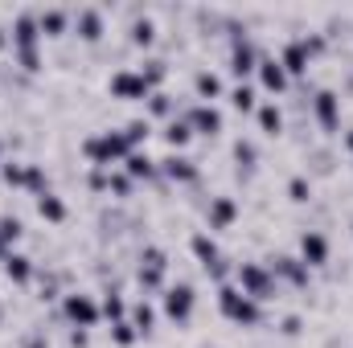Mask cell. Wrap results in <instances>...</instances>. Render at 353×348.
I'll list each match as a JSON object with an SVG mask.
<instances>
[{
	"mask_svg": "<svg viewBox=\"0 0 353 348\" xmlns=\"http://www.w3.org/2000/svg\"><path fill=\"white\" fill-rule=\"evenodd\" d=\"M157 41V25L148 21V12L144 8H132V29H128V45H136V50H148Z\"/></svg>",
	"mask_w": 353,
	"mask_h": 348,
	"instance_id": "18",
	"label": "cell"
},
{
	"mask_svg": "<svg viewBox=\"0 0 353 348\" xmlns=\"http://www.w3.org/2000/svg\"><path fill=\"white\" fill-rule=\"evenodd\" d=\"M62 316L74 324V328H94L99 324V303L90 299V295H83V291H66L62 295Z\"/></svg>",
	"mask_w": 353,
	"mask_h": 348,
	"instance_id": "6",
	"label": "cell"
},
{
	"mask_svg": "<svg viewBox=\"0 0 353 348\" xmlns=\"http://www.w3.org/2000/svg\"><path fill=\"white\" fill-rule=\"evenodd\" d=\"M0 152H4V148H0Z\"/></svg>",
	"mask_w": 353,
	"mask_h": 348,
	"instance_id": "47",
	"label": "cell"
},
{
	"mask_svg": "<svg viewBox=\"0 0 353 348\" xmlns=\"http://www.w3.org/2000/svg\"><path fill=\"white\" fill-rule=\"evenodd\" d=\"M70 345H74V348H87V332H83V328H74V332H70Z\"/></svg>",
	"mask_w": 353,
	"mask_h": 348,
	"instance_id": "43",
	"label": "cell"
},
{
	"mask_svg": "<svg viewBox=\"0 0 353 348\" xmlns=\"http://www.w3.org/2000/svg\"><path fill=\"white\" fill-rule=\"evenodd\" d=\"M25 168H29V164H0L4 184H12V188H25Z\"/></svg>",
	"mask_w": 353,
	"mask_h": 348,
	"instance_id": "38",
	"label": "cell"
},
{
	"mask_svg": "<svg viewBox=\"0 0 353 348\" xmlns=\"http://www.w3.org/2000/svg\"><path fill=\"white\" fill-rule=\"evenodd\" d=\"M25 188L37 193V197L50 193V188H46V173H41V164H29V168H25Z\"/></svg>",
	"mask_w": 353,
	"mask_h": 348,
	"instance_id": "37",
	"label": "cell"
},
{
	"mask_svg": "<svg viewBox=\"0 0 353 348\" xmlns=\"http://www.w3.org/2000/svg\"><path fill=\"white\" fill-rule=\"evenodd\" d=\"M255 115H259V127H263L267 135H279V131H283V111H279L275 102H263Z\"/></svg>",
	"mask_w": 353,
	"mask_h": 348,
	"instance_id": "30",
	"label": "cell"
},
{
	"mask_svg": "<svg viewBox=\"0 0 353 348\" xmlns=\"http://www.w3.org/2000/svg\"><path fill=\"white\" fill-rule=\"evenodd\" d=\"M37 213L46 217V221H66V205H62V197H54V193H41L37 197Z\"/></svg>",
	"mask_w": 353,
	"mask_h": 348,
	"instance_id": "27",
	"label": "cell"
},
{
	"mask_svg": "<svg viewBox=\"0 0 353 348\" xmlns=\"http://www.w3.org/2000/svg\"><path fill=\"white\" fill-rule=\"evenodd\" d=\"M267 270H271L275 279H283L288 287H308V279H312V270L300 259H292V254H271V259H267Z\"/></svg>",
	"mask_w": 353,
	"mask_h": 348,
	"instance_id": "9",
	"label": "cell"
},
{
	"mask_svg": "<svg viewBox=\"0 0 353 348\" xmlns=\"http://www.w3.org/2000/svg\"><path fill=\"white\" fill-rule=\"evenodd\" d=\"M132 152H136V148L128 144V135H123V131H99V135L83 140V156H87L94 168H111V164L128 160Z\"/></svg>",
	"mask_w": 353,
	"mask_h": 348,
	"instance_id": "2",
	"label": "cell"
},
{
	"mask_svg": "<svg viewBox=\"0 0 353 348\" xmlns=\"http://www.w3.org/2000/svg\"><path fill=\"white\" fill-rule=\"evenodd\" d=\"M165 270H169V259H165L161 246H144V250H140V270H136V279H140L144 291H161V287H165Z\"/></svg>",
	"mask_w": 353,
	"mask_h": 348,
	"instance_id": "5",
	"label": "cell"
},
{
	"mask_svg": "<svg viewBox=\"0 0 353 348\" xmlns=\"http://www.w3.org/2000/svg\"><path fill=\"white\" fill-rule=\"evenodd\" d=\"M218 307H222V316H226V320H234V324H243V328H255V324L263 320L259 303H255L251 295H243L239 287H230V283H222V287H218Z\"/></svg>",
	"mask_w": 353,
	"mask_h": 348,
	"instance_id": "3",
	"label": "cell"
},
{
	"mask_svg": "<svg viewBox=\"0 0 353 348\" xmlns=\"http://www.w3.org/2000/svg\"><path fill=\"white\" fill-rule=\"evenodd\" d=\"M8 41H12V50H37V41H41V25H37V12H33V8H21V12L12 17V33H8Z\"/></svg>",
	"mask_w": 353,
	"mask_h": 348,
	"instance_id": "7",
	"label": "cell"
},
{
	"mask_svg": "<svg viewBox=\"0 0 353 348\" xmlns=\"http://www.w3.org/2000/svg\"><path fill=\"white\" fill-rule=\"evenodd\" d=\"M161 135H165V144H169V148H185V144H189V140H193V131H189V123H185V119H181V115H176V119H169V123H165V131H161Z\"/></svg>",
	"mask_w": 353,
	"mask_h": 348,
	"instance_id": "26",
	"label": "cell"
},
{
	"mask_svg": "<svg viewBox=\"0 0 353 348\" xmlns=\"http://www.w3.org/2000/svg\"><path fill=\"white\" fill-rule=\"evenodd\" d=\"M189 246H193V254H197L201 266H214V262L222 259V254H218V242H214L205 230H201V234H193V238H189Z\"/></svg>",
	"mask_w": 353,
	"mask_h": 348,
	"instance_id": "23",
	"label": "cell"
},
{
	"mask_svg": "<svg viewBox=\"0 0 353 348\" xmlns=\"http://www.w3.org/2000/svg\"><path fill=\"white\" fill-rule=\"evenodd\" d=\"M255 74H259L263 90H271V94H283V90H288V83H292V78L283 74L279 58H271V54H263V58H259V70H255Z\"/></svg>",
	"mask_w": 353,
	"mask_h": 348,
	"instance_id": "17",
	"label": "cell"
},
{
	"mask_svg": "<svg viewBox=\"0 0 353 348\" xmlns=\"http://www.w3.org/2000/svg\"><path fill=\"white\" fill-rule=\"evenodd\" d=\"M193 90H197V98H205V102H210V98H222V78H218V74H214V70H197V74H193Z\"/></svg>",
	"mask_w": 353,
	"mask_h": 348,
	"instance_id": "21",
	"label": "cell"
},
{
	"mask_svg": "<svg viewBox=\"0 0 353 348\" xmlns=\"http://www.w3.org/2000/svg\"><path fill=\"white\" fill-rule=\"evenodd\" d=\"M312 115H316V123L333 135V131L341 127V94H337V90H316V94H312Z\"/></svg>",
	"mask_w": 353,
	"mask_h": 348,
	"instance_id": "8",
	"label": "cell"
},
{
	"mask_svg": "<svg viewBox=\"0 0 353 348\" xmlns=\"http://www.w3.org/2000/svg\"><path fill=\"white\" fill-rule=\"evenodd\" d=\"M165 316L173 320V324H185L189 316H193V287L189 283H176L165 291Z\"/></svg>",
	"mask_w": 353,
	"mask_h": 348,
	"instance_id": "12",
	"label": "cell"
},
{
	"mask_svg": "<svg viewBox=\"0 0 353 348\" xmlns=\"http://www.w3.org/2000/svg\"><path fill=\"white\" fill-rule=\"evenodd\" d=\"M8 259V246H4V242H0V262Z\"/></svg>",
	"mask_w": 353,
	"mask_h": 348,
	"instance_id": "46",
	"label": "cell"
},
{
	"mask_svg": "<svg viewBox=\"0 0 353 348\" xmlns=\"http://www.w3.org/2000/svg\"><path fill=\"white\" fill-rule=\"evenodd\" d=\"M321 54H325V37L321 33H300V37H292L279 50V66H283L288 78H304L308 66H312V58H321Z\"/></svg>",
	"mask_w": 353,
	"mask_h": 348,
	"instance_id": "1",
	"label": "cell"
},
{
	"mask_svg": "<svg viewBox=\"0 0 353 348\" xmlns=\"http://www.w3.org/2000/svg\"><path fill=\"white\" fill-rule=\"evenodd\" d=\"M21 348H50V340H46V332H29V336L21 340Z\"/></svg>",
	"mask_w": 353,
	"mask_h": 348,
	"instance_id": "42",
	"label": "cell"
},
{
	"mask_svg": "<svg viewBox=\"0 0 353 348\" xmlns=\"http://www.w3.org/2000/svg\"><path fill=\"white\" fill-rule=\"evenodd\" d=\"M345 148H350V156H353V127H350V135H345Z\"/></svg>",
	"mask_w": 353,
	"mask_h": 348,
	"instance_id": "45",
	"label": "cell"
},
{
	"mask_svg": "<svg viewBox=\"0 0 353 348\" xmlns=\"http://www.w3.org/2000/svg\"><path fill=\"white\" fill-rule=\"evenodd\" d=\"M70 21H74V12H66V8H41V12H37L41 37H62V33L70 29Z\"/></svg>",
	"mask_w": 353,
	"mask_h": 348,
	"instance_id": "20",
	"label": "cell"
},
{
	"mask_svg": "<svg viewBox=\"0 0 353 348\" xmlns=\"http://www.w3.org/2000/svg\"><path fill=\"white\" fill-rule=\"evenodd\" d=\"M259 58H263V54L255 50L251 37H247V41H234V45H230V74H234V78H247L251 70H259Z\"/></svg>",
	"mask_w": 353,
	"mask_h": 348,
	"instance_id": "15",
	"label": "cell"
},
{
	"mask_svg": "<svg viewBox=\"0 0 353 348\" xmlns=\"http://www.w3.org/2000/svg\"><path fill=\"white\" fill-rule=\"evenodd\" d=\"M107 193L128 197V193H132V176H128V173H111V180H107Z\"/></svg>",
	"mask_w": 353,
	"mask_h": 348,
	"instance_id": "40",
	"label": "cell"
},
{
	"mask_svg": "<svg viewBox=\"0 0 353 348\" xmlns=\"http://www.w3.org/2000/svg\"><path fill=\"white\" fill-rule=\"evenodd\" d=\"M181 119L189 123V131H201V135H218L222 131V111L210 107V102H197V107H185Z\"/></svg>",
	"mask_w": 353,
	"mask_h": 348,
	"instance_id": "10",
	"label": "cell"
},
{
	"mask_svg": "<svg viewBox=\"0 0 353 348\" xmlns=\"http://www.w3.org/2000/svg\"><path fill=\"white\" fill-rule=\"evenodd\" d=\"M123 164H128V176H132V180H152V176H161L157 173V160H152L148 152H132Z\"/></svg>",
	"mask_w": 353,
	"mask_h": 348,
	"instance_id": "22",
	"label": "cell"
},
{
	"mask_svg": "<svg viewBox=\"0 0 353 348\" xmlns=\"http://www.w3.org/2000/svg\"><path fill=\"white\" fill-rule=\"evenodd\" d=\"M288 197H292L296 205H308V201H312V184H308L304 176H292V180H288Z\"/></svg>",
	"mask_w": 353,
	"mask_h": 348,
	"instance_id": "35",
	"label": "cell"
},
{
	"mask_svg": "<svg viewBox=\"0 0 353 348\" xmlns=\"http://www.w3.org/2000/svg\"><path fill=\"white\" fill-rule=\"evenodd\" d=\"M234 279H239L243 295H251L255 303L275 299V291H279V283H275V274L267 270V262H239V266H234Z\"/></svg>",
	"mask_w": 353,
	"mask_h": 348,
	"instance_id": "4",
	"label": "cell"
},
{
	"mask_svg": "<svg viewBox=\"0 0 353 348\" xmlns=\"http://www.w3.org/2000/svg\"><path fill=\"white\" fill-rule=\"evenodd\" d=\"M136 336H140V332L132 328V320H119V324H111V340H115V345H119V348L136 345Z\"/></svg>",
	"mask_w": 353,
	"mask_h": 348,
	"instance_id": "36",
	"label": "cell"
},
{
	"mask_svg": "<svg viewBox=\"0 0 353 348\" xmlns=\"http://www.w3.org/2000/svg\"><path fill=\"white\" fill-rule=\"evenodd\" d=\"M74 33H79V41L99 45L103 33H107V25H103V8H79V12H74Z\"/></svg>",
	"mask_w": 353,
	"mask_h": 348,
	"instance_id": "14",
	"label": "cell"
},
{
	"mask_svg": "<svg viewBox=\"0 0 353 348\" xmlns=\"http://www.w3.org/2000/svg\"><path fill=\"white\" fill-rule=\"evenodd\" d=\"M300 262H304L308 270L329 262V238H325L321 230H304V234H300Z\"/></svg>",
	"mask_w": 353,
	"mask_h": 348,
	"instance_id": "13",
	"label": "cell"
},
{
	"mask_svg": "<svg viewBox=\"0 0 353 348\" xmlns=\"http://www.w3.org/2000/svg\"><path fill=\"white\" fill-rule=\"evenodd\" d=\"M111 94L123 102H136V98H148L152 87L140 78V70H119V74H111Z\"/></svg>",
	"mask_w": 353,
	"mask_h": 348,
	"instance_id": "11",
	"label": "cell"
},
{
	"mask_svg": "<svg viewBox=\"0 0 353 348\" xmlns=\"http://www.w3.org/2000/svg\"><path fill=\"white\" fill-rule=\"evenodd\" d=\"M4 50H8V33L0 29V54H4Z\"/></svg>",
	"mask_w": 353,
	"mask_h": 348,
	"instance_id": "44",
	"label": "cell"
},
{
	"mask_svg": "<svg viewBox=\"0 0 353 348\" xmlns=\"http://www.w3.org/2000/svg\"><path fill=\"white\" fill-rule=\"evenodd\" d=\"M234 217H239V201L234 197H214L210 209H205L210 230H226V226H234Z\"/></svg>",
	"mask_w": 353,
	"mask_h": 348,
	"instance_id": "19",
	"label": "cell"
},
{
	"mask_svg": "<svg viewBox=\"0 0 353 348\" xmlns=\"http://www.w3.org/2000/svg\"><path fill=\"white\" fill-rule=\"evenodd\" d=\"M21 230H25V226H21L17 217H0V242H4V246H12V242L21 238Z\"/></svg>",
	"mask_w": 353,
	"mask_h": 348,
	"instance_id": "39",
	"label": "cell"
},
{
	"mask_svg": "<svg viewBox=\"0 0 353 348\" xmlns=\"http://www.w3.org/2000/svg\"><path fill=\"white\" fill-rule=\"evenodd\" d=\"M123 135H128V144H132V148H140V144L152 135V123H148V119H132V123L123 127Z\"/></svg>",
	"mask_w": 353,
	"mask_h": 348,
	"instance_id": "34",
	"label": "cell"
},
{
	"mask_svg": "<svg viewBox=\"0 0 353 348\" xmlns=\"http://www.w3.org/2000/svg\"><path fill=\"white\" fill-rule=\"evenodd\" d=\"M152 324H157V312H152V307L140 299V303L132 307V328H136L140 336H148V332H152Z\"/></svg>",
	"mask_w": 353,
	"mask_h": 348,
	"instance_id": "31",
	"label": "cell"
},
{
	"mask_svg": "<svg viewBox=\"0 0 353 348\" xmlns=\"http://www.w3.org/2000/svg\"><path fill=\"white\" fill-rule=\"evenodd\" d=\"M99 312H103L107 320H115V324H119V320L128 316V303H123V295H119L115 287H107V291H103V307H99Z\"/></svg>",
	"mask_w": 353,
	"mask_h": 348,
	"instance_id": "29",
	"label": "cell"
},
{
	"mask_svg": "<svg viewBox=\"0 0 353 348\" xmlns=\"http://www.w3.org/2000/svg\"><path fill=\"white\" fill-rule=\"evenodd\" d=\"M165 74H169V70H165V62H161V58H148V62L140 66V78H144V83H148L152 90L165 83Z\"/></svg>",
	"mask_w": 353,
	"mask_h": 348,
	"instance_id": "32",
	"label": "cell"
},
{
	"mask_svg": "<svg viewBox=\"0 0 353 348\" xmlns=\"http://www.w3.org/2000/svg\"><path fill=\"white\" fill-rule=\"evenodd\" d=\"M230 107H234V111H243V115H247V111H255V90L247 87V83H239V87L230 90Z\"/></svg>",
	"mask_w": 353,
	"mask_h": 348,
	"instance_id": "33",
	"label": "cell"
},
{
	"mask_svg": "<svg viewBox=\"0 0 353 348\" xmlns=\"http://www.w3.org/2000/svg\"><path fill=\"white\" fill-rule=\"evenodd\" d=\"M157 173L165 176V180H173V184H189V180H197V164L185 160V156H176V152H169L165 160H157Z\"/></svg>",
	"mask_w": 353,
	"mask_h": 348,
	"instance_id": "16",
	"label": "cell"
},
{
	"mask_svg": "<svg viewBox=\"0 0 353 348\" xmlns=\"http://www.w3.org/2000/svg\"><path fill=\"white\" fill-rule=\"evenodd\" d=\"M234 160H239V176H251L255 160H259V148L251 140H234Z\"/></svg>",
	"mask_w": 353,
	"mask_h": 348,
	"instance_id": "28",
	"label": "cell"
},
{
	"mask_svg": "<svg viewBox=\"0 0 353 348\" xmlns=\"http://www.w3.org/2000/svg\"><path fill=\"white\" fill-rule=\"evenodd\" d=\"M4 274H8L12 283H29V279H33V259L8 250V259H4Z\"/></svg>",
	"mask_w": 353,
	"mask_h": 348,
	"instance_id": "25",
	"label": "cell"
},
{
	"mask_svg": "<svg viewBox=\"0 0 353 348\" xmlns=\"http://www.w3.org/2000/svg\"><path fill=\"white\" fill-rule=\"evenodd\" d=\"M148 115L152 119H176V98L165 94V90H152L148 94Z\"/></svg>",
	"mask_w": 353,
	"mask_h": 348,
	"instance_id": "24",
	"label": "cell"
},
{
	"mask_svg": "<svg viewBox=\"0 0 353 348\" xmlns=\"http://www.w3.org/2000/svg\"><path fill=\"white\" fill-rule=\"evenodd\" d=\"M279 332H283V336H300V332H304V324H300V316H288V320L279 324Z\"/></svg>",
	"mask_w": 353,
	"mask_h": 348,
	"instance_id": "41",
	"label": "cell"
}]
</instances>
